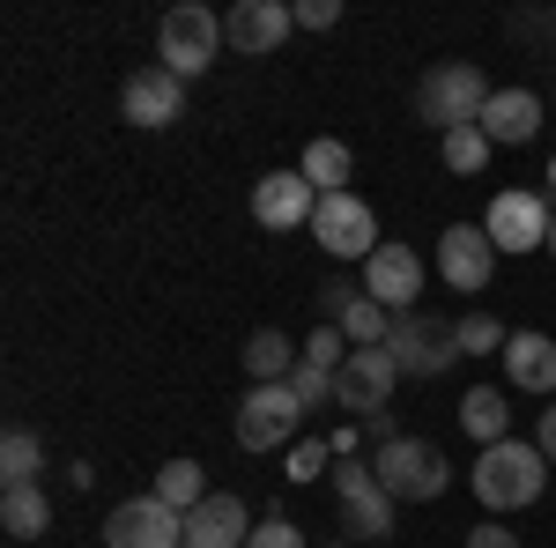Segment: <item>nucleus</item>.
<instances>
[{
    "mask_svg": "<svg viewBox=\"0 0 556 548\" xmlns=\"http://www.w3.org/2000/svg\"><path fill=\"white\" fill-rule=\"evenodd\" d=\"M542 97L534 89H490V104H482V119L475 127L490 133V149H527L534 133H542Z\"/></svg>",
    "mask_w": 556,
    "mask_h": 548,
    "instance_id": "18",
    "label": "nucleus"
},
{
    "mask_svg": "<svg viewBox=\"0 0 556 548\" xmlns=\"http://www.w3.org/2000/svg\"><path fill=\"white\" fill-rule=\"evenodd\" d=\"M549 193H527V186H513V193H497L490 201V215H482V230H490V245L497 253H549Z\"/></svg>",
    "mask_w": 556,
    "mask_h": 548,
    "instance_id": "9",
    "label": "nucleus"
},
{
    "mask_svg": "<svg viewBox=\"0 0 556 548\" xmlns=\"http://www.w3.org/2000/svg\"><path fill=\"white\" fill-rule=\"evenodd\" d=\"M327 467H334V445L327 437H298L290 445V482H319Z\"/></svg>",
    "mask_w": 556,
    "mask_h": 548,
    "instance_id": "30",
    "label": "nucleus"
},
{
    "mask_svg": "<svg viewBox=\"0 0 556 548\" xmlns=\"http://www.w3.org/2000/svg\"><path fill=\"white\" fill-rule=\"evenodd\" d=\"M468 548H519V534L497 526V519H482V526H468Z\"/></svg>",
    "mask_w": 556,
    "mask_h": 548,
    "instance_id": "35",
    "label": "nucleus"
},
{
    "mask_svg": "<svg viewBox=\"0 0 556 548\" xmlns=\"http://www.w3.org/2000/svg\"><path fill=\"white\" fill-rule=\"evenodd\" d=\"M104 548H186V511L164 497H127L104 519Z\"/></svg>",
    "mask_w": 556,
    "mask_h": 548,
    "instance_id": "11",
    "label": "nucleus"
},
{
    "mask_svg": "<svg viewBox=\"0 0 556 548\" xmlns=\"http://www.w3.org/2000/svg\"><path fill=\"white\" fill-rule=\"evenodd\" d=\"M149 497H164L172 511H193L201 497H208V474H201V460H164L156 482H149Z\"/></svg>",
    "mask_w": 556,
    "mask_h": 548,
    "instance_id": "24",
    "label": "nucleus"
},
{
    "mask_svg": "<svg viewBox=\"0 0 556 548\" xmlns=\"http://www.w3.org/2000/svg\"><path fill=\"white\" fill-rule=\"evenodd\" d=\"M327 548H349V541H327Z\"/></svg>",
    "mask_w": 556,
    "mask_h": 548,
    "instance_id": "40",
    "label": "nucleus"
},
{
    "mask_svg": "<svg viewBox=\"0 0 556 548\" xmlns=\"http://www.w3.org/2000/svg\"><path fill=\"white\" fill-rule=\"evenodd\" d=\"M215 52H223V15H215V8H201V0H178L172 15L156 23V60L172 67L178 82L208 75Z\"/></svg>",
    "mask_w": 556,
    "mask_h": 548,
    "instance_id": "3",
    "label": "nucleus"
},
{
    "mask_svg": "<svg viewBox=\"0 0 556 548\" xmlns=\"http://www.w3.org/2000/svg\"><path fill=\"white\" fill-rule=\"evenodd\" d=\"M298 422H304V400L290 385H253L238 400V445L245 453H282V445H298Z\"/></svg>",
    "mask_w": 556,
    "mask_h": 548,
    "instance_id": "8",
    "label": "nucleus"
},
{
    "mask_svg": "<svg viewBox=\"0 0 556 548\" xmlns=\"http://www.w3.org/2000/svg\"><path fill=\"white\" fill-rule=\"evenodd\" d=\"M304 178L319 186V193H349V170H356V156H349V141H334V133H319L312 149H304Z\"/></svg>",
    "mask_w": 556,
    "mask_h": 548,
    "instance_id": "23",
    "label": "nucleus"
},
{
    "mask_svg": "<svg viewBox=\"0 0 556 548\" xmlns=\"http://www.w3.org/2000/svg\"><path fill=\"white\" fill-rule=\"evenodd\" d=\"M245 541H253V511H245V497L208 489L201 505L186 511V548H245Z\"/></svg>",
    "mask_w": 556,
    "mask_h": 548,
    "instance_id": "17",
    "label": "nucleus"
},
{
    "mask_svg": "<svg viewBox=\"0 0 556 548\" xmlns=\"http://www.w3.org/2000/svg\"><path fill=\"white\" fill-rule=\"evenodd\" d=\"M327 445H334V467H342V460H356V445H364V430H349V422H342V430H334Z\"/></svg>",
    "mask_w": 556,
    "mask_h": 548,
    "instance_id": "37",
    "label": "nucleus"
},
{
    "mask_svg": "<svg viewBox=\"0 0 556 548\" xmlns=\"http://www.w3.org/2000/svg\"><path fill=\"white\" fill-rule=\"evenodd\" d=\"M38 474H45V445L30 430H8V437H0V482L23 489V482H38Z\"/></svg>",
    "mask_w": 556,
    "mask_h": 548,
    "instance_id": "25",
    "label": "nucleus"
},
{
    "mask_svg": "<svg viewBox=\"0 0 556 548\" xmlns=\"http://www.w3.org/2000/svg\"><path fill=\"white\" fill-rule=\"evenodd\" d=\"M460 430H468L475 445H505V437H513V400H505V385H468V393H460Z\"/></svg>",
    "mask_w": 556,
    "mask_h": 548,
    "instance_id": "21",
    "label": "nucleus"
},
{
    "mask_svg": "<svg viewBox=\"0 0 556 548\" xmlns=\"http://www.w3.org/2000/svg\"><path fill=\"white\" fill-rule=\"evenodd\" d=\"M482 104H490V82H482L475 60H438V67H424V82H416V119L438 127V133L475 127Z\"/></svg>",
    "mask_w": 556,
    "mask_h": 548,
    "instance_id": "2",
    "label": "nucleus"
},
{
    "mask_svg": "<svg viewBox=\"0 0 556 548\" xmlns=\"http://www.w3.org/2000/svg\"><path fill=\"white\" fill-rule=\"evenodd\" d=\"M364 296H379L393 319L416 311V296H424V259L408 253V245H379V253L364 259Z\"/></svg>",
    "mask_w": 556,
    "mask_h": 548,
    "instance_id": "16",
    "label": "nucleus"
},
{
    "mask_svg": "<svg viewBox=\"0 0 556 548\" xmlns=\"http://www.w3.org/2000/svg\"><path fill=\"white\" fill-rule=\"evenodd\" d=\"M245 548H312V541H304L298 519H282V511H275V519H260V526H253V541H245Z\"/></svg>",
    "mask_w": 556,
    "mask_h": 548,
    "instance_id": "32",
    "label": "nucleus"
},
{
    "mask_svg": "<svg viewBox=\"0 0 556 548\" xmlns=\"http://www.w3.org/2000/svg\"><path fill=\"white\" fill-rule=\"evenodd\" d=\"M245 371H253V385H290V371L304 364V348L282 327H260V334H245V356H238Z\"/></svg>",
    "mask_w": 556,
    "mask_h": 548,
    "instance_id": "20",
    "label": "nucleus"
},
{
    "mask_svg": "<svg viewBox=\"0 0 556 548\" xmlns=\"http://www.w3.org/2000/svg\"><path fill=\"white\" fill-rule=\"evenodd\" d=\"M290 393L304 400V416H327V408H334V371H319V364H298V371H290Z\"/></svg>",
    "mask_w": 556,
    "mask_h": 548,
    "instance_id": "29",
    "label": "nucleus"
},
{
    "mask_svg": "<svg viewBox=\"0 0 556 548\" xmlns=\"http://www.w3.org/2000/svg\"><path fill=\"white\" fill-rule=\"evenodd\" d=\"M393 364H401V379H445L453 371V356H460V334L445 327V319H430V311H401L393 319Z\"/></svg>",
    "mask_w": 556,
    "mask_h": 548,
    "instance_id": "6",
    "label": "nucleus"
},
{
    "mask_svg": "<svg viewBox=\"0 0 556 548\" xmlns=\"http://www.w3.org/2000/svg\"><path fill=\"white\" fill-rule=\"evenodd\" d=\"M0 526H8L15 541H38L45 526H52V497H45V482H23V489H8V497H0Z\"/></svg>",
    "mask_w": 556,
    "mask_h": 548,
    "instance_id": "22",
    "label": "nucleus"
},
{
    "mask_svg": "<svg viewBox=\"0 0 556 548\" xmlns=\"http://www.w3.org/2000/svg\"><path fill=\"white\" fill-rule=\"evenodd\" d=\"M497 364H505V379L519 393H556V341L549 334H513Z\"/></svg>",
    "mask_w": 556,
    "mask_h": 548,
    "instance_id": "19",
    "label": "nucleus"
},
{
    "mask_svg": "<svg viewBox=\"0 0 556 548\" xmlns=\"http://www.w3.org/2000/svg\"><path fill=\"white\" fill-rule=\"evenodd\" d=\"M549 259H556V215H549Z\"/></svg>",
    "mask_w": 556,
    "mask_h": 548,
    "instance_id": "38",
    "label": "nucleus"
},
{
    "mask_svg": "<svg viewBox=\"0 0 556 548\" xmlns=\"http://www.w3.org/2000/svg\"><path fill=\"white\" fill-rule=\"evenodd\" d=\"M549 193H556V156H549Z\"/></svg>",
    "mask_w": 556,
    "mask_h": 548,
    "instance_id": "39",
    "label": "nucleus"
},
{
    "mask_svg": "<svg viewBox=\"0 0 556 548\" xmlns=\"http://www.w3.org/2000/svg\"><path fill=\"white\" fill-rule=\"evenodd\" d=\"M342 334H349V348H386L393 311H386L379 296H356V304H349V319H342Z\"/></svg>",
    "mask_w": 556,
    "mask_h": 548,
    "instance_id": "26",
    "label": "nucleus"
},
{
    "mask_svg": "<svg viewBox=\"0 0 556 548\" xmlns=\"http://www.w3.org/2000/svg\"><path fill=\"white\" fill-rule=\"evenodd\" d=\"M438 156H445V170H453V178H475V170L490 164V133H482V127L438 133Z\"/></svg>",
    "mask_w": 556,
    "mask_h": 548,
    "instance_id": "28",
    "label": "nucleus"
},
{
    "mask_svg": "<svg viewBox=\"0 0 556 548\" xmlns=\"http://www.w3.org/2000/svg\"><path fill=\"white\" fill-rule=\"evenodd\" d=\"M356 296H364V290H349L342 275H334V282L319 290V327H342V319H349V304H356Z\"/></svg>",
    "mask_w": 556,
    "mask_h": 548,
    "instance_id": "33",
    "label": "nucleus"
},
{
    "mask_svg": "<svg viewBox=\"0 0 556 548\" xmlns=\"http://www.w3.org/2000/svg\"><path fill=\"white\" fill-rule=\"evenodd\" d=\"M342 23V0H298V30H334Z\"/></svg>",
    "mask_w": 556,
    "mask_h": 548,
    "instance_id": "34",
    "label": "nucleus"
},
{
    "mask_svg": "<svg viewBox=\"0 0 556 548\" xmlns=\"http://www.w3.org/2000/svg\"><path fill=\"white\" fill-rule=\"evenodd\" d=\"M290 30H298V8H290V0H238V8H223V44L245 52V60L282 52Z\"/></svg>",
    "mask_w": 556,
    "mask_h": 548,
    "instance_id": "12",
    "label": "nucleus"
},
{
    "mask_svg": "<svg viewBox=\"0 0 556 548\" xmlns=\"http://www.w3.org/2000/svg\"><path fill=\"white\" fill-rule=\"evenodd\" d=\"M312 245L334 259H371L386 245L379 238V215L364 193H319V215H312Z\"/></svg>",
    "mask_w": 556,
    "mask_h": 548,
    "instance_id": "5",
    "label": "nucleus"
},
{
    "mask_svg": "<svg viewBox=\"0 0 556 548\" xmlns=\"http://www.w3.org/2000/svg\"><path fill=\"white\" fill-rule=\"evenodd\" d=\"M319 215V186L304 170H267L253 186V222L260 230H312Z\"/></svg>",
    "mask_w": 556,
    "mask_h": 548,
    "instance_id": "14",
    "label": "nucleus"
},
{
    "mask_svg": "<svg viewBox=\"0 0 556 548\" xmlns=\"http://www.w3.org/2000/svg\"><path fill=\"white\" fill-rule=\"evenodd\" d=\"M178 112H186V82H178L164 60H149V67L127 75V89H119V119L127 127H172Z\"/></svg>",
    "mask_w": 556,
    "mask_h": 548,
    "instance_id": "13",
    "label": "nucleus"
},
{
    "mask_svg": "<svg viewBox=\"0 0 556 548\" xmlns=\"http://www.w3.org/2000/svg\"><path fill=\"white\" fill-rule=\"evenodd\" d=\"M534 445H542V460L556 467V400H549V408H542V430H534Z\"/></svg>",
    "mask_w": 556,
    "mask_h": 548,
    "instance_id": "36",
    "label": "nucleus"
},
{
    "mask_svg": "<svg viewBox=\"0 0 556 548\" xmlns=\"http://www.w3.org/2000/svg\"><path fill=\"white\" fill-rule=\"evenodd\" d=\"M334 489H342V534H356V541H386V534H393L401 505L386 497V482H379L371 460H342L334 467Z\"/></svg>",
    "mask_w": 556,
    "mask_h": 548,
    "instance_id": "7",
    "label": "nucleus"
},
{
    "mask_svg": "<svg viewBox=\"0 0 556 548\" xmlns=\"http://www.w3.org/2000/svg\"><path fill=\"white\" fill-rule=\"evenodd\" d=\"M475 497L490 511H519L534 505L542 489H549V460H542V445H519V437H505V445H482L475 453Z\"/></svg>",
    "mask_w": 556,
    "mask_h": 548,
    "instance_id": "1",
    "label": "nucleus"
},
{
    "mask_svg": "<svg viewBox=\"0 0 556 548\" xmlns=\"http://www.w3.org/2000/svg\"><path fill=\"white\" fill-rule=\"evenodd\" d=\"M393 385H401L393 348H349V364L334 371V408H342V416H386Z\"/></svg>",
    "mask_w": 556,
    "mask_h": 548,
    "instance_id": "10",
    "label": "nucleus"
},
{
    "mask_svg": "<svg viewBox=\"0 0 556 548\" xmlns=\"http://www.w3.org/2000/svg\"><path fill=\"white\" fill-rule=\"evenodd\" d=\"M438 275H445L460 296L490 290V275H497V245H490V230H482V222H453V230L438 238Z\"/></svg>",
    "mask_w": 556,
    "mask_h": 548,
    "instance_id": "15",
    "label": "nucleus"
},
{
    "mask_svg": "<svg viewBox=\"0 0 556 548\" xmlns=\"http://www.w3.org/2000/svg\"><path fill=\"white\" fill-rule=\"evenodd\" d=\"M304 364H319V371H342V364H349V334H342V327H319V334L304 341Z\"/></svg>",
    "mask_w": 556,
    "mask_h": 548,
    "instance_id": "31",
    "label": "nucleus"
},
{
    "mask_svg": "<svg viewBox=\"0 0 556 548\" xmlns=\"http://www.w3.org/2000/svg\"><path fill=\"white\" fill-rule=\"evenodd\" d=\"M453 334H460V356H505V341H513L497 311H460Z\"/></svg>",
    "mask_w": 556,
    "mask_h": 548,
    "instance_id": "27",
    "label": "nucleus"
},
{
    "mask_svg": "<svg viewBox=\"0 0 556 548\" xmlns=\"http://www.w3.org/2000/svg\"><path fill=\"white\" fill-rule=\"evenodd\" d=\"M371 467H379L393 505H430V497H445V482H453V460H445L430 437H401V445H386Z\"/></svg>",
    "mask_w": 556,
    "mask_h": 548,
    "instance_id": "4",
    "label": "nucleus"
}]
</instances>
